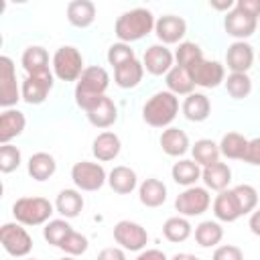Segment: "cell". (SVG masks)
<instances>
[{"label":"cell","instance_id":"1","mask_svg":"<svg viewBox=\"0 0 260 260\" xmlns=\"http://www.w3.org/2000/svg\"><path fill=\"white\" fill-rule=\"evenodd\" d=\"M108 85H110V75L104 67H98V65L85 67V71L81 73L75 85V104L83 112L91 110L106 95Z\"/></svg>","mask_w":260,"mask_h":260},{"label":"cell","instance_id":"2","mask_svg":"<svg viewBox=\"0 0 260 260\" xmlns=\"http://www.w3.org/2000/svg\"><path fill=\"white\" fill-rule=\"evenodd\" d=\"M154 24L156 20L148 8H134L116 18L114 32L120 39V43H134L144 39L154 28Z\"/></svg>","mask_w":260,"mask_h":260},{"label":"cell","instance_id":"3","mask_svg":"<svg viewBox=\"0 0 260 260\" xmlns=\"http://www.w3.org/2000/svg\"><path fill=\"white\" fill-rule=\"evenodd\" d=\"M177 114H179V98L169 89L156 91L154 95H150V100L142 108V118L152 128L169 126L177 118Z\"/></svg>","mask_w":260,"mask_h":260},{"label":"cell","instance_id":"4","mask_svg":"<svg viewBox=\"0 0 260 260\" xmlns=\"http://www.w3.org/2000/svg\"><path fill=\"white\" fill-rule=\"evenodd\" d=\"M12 215L22 225H41L51 221L53 203L45 197H20L12 205Z\"/></svg>","mask_w":260,"mask_h":260},{"label":"cell","instance_id":"5","mask_svg":"<svg viewBox=\"0 0 260 260\" xmlns=\"http://www.w3.org/2000/svg\"><path fill=\"white\" fill-rule=\"evenodd\" d=\"M51 65H53V75L59 77L61 81H79L81 73L85 71L83 57H81L79 49H75L71 45L59 47L53 55Z\"/></svg>","mask_w":260,"mask_h":260},{"label":"cell","instance_id":"6","mask_svg":"<svg viewBox=\"0 0 260 260\" xmlns=\"http://www.w3.org/2000/svg\"><path fill=\"white\" fill-rule=\"evenodd\" d=\"M0 244L14 258H24L32 250V238L28 236V232L18 221L16 223H4L0 228Z\"/></svg>","mask_w":260,"mask_h":260},{"label":"cell","instance_id":"7","mask_svg":"<svg viewBox=\"0 0 260 260\" xmlns=\"http://www.w3.org/2000/svg\"><path fill=\"white\" fill-rule=\"evenodd\" d=\"M211 205V195L205 187H187L183 193L177 195L175 199V209L179 211V215L185 217H193V215H201L209 209Z\"/></svg>","mask_w":260,"mask_h":260},{"label":"cell","instance_id":"8","mask_svg":"<svg viewBox=\"0 0 260 260\" xmlns=\"http://www.w3.org/2000/svg\"><path fill=\"white\" fill-rule=\"evenodd\" d=\"M71 179H73L75 187L81 191H98L108 181V175H106L102 165L81 160V162H75L71 167Z\"/></svg>","mask_w":260,"mask_h":260},{"label":"cell","instance_id":"9","mask_svg":"<svg viewBox=\"0 0 260 260\" xmlns=\"http://www.w3.org/2000/svg\"><path fill=\"white\" fill-rule=\"evenodd\" d=\"M187 73H189V77L193 79L195 85L207 87V89L217 87L219 83L225 81V69H223V65L219 61H209L205 57H201L199 61H195L187 69Z\"/></svg>","mask_w":260,"mask_h":260},{"label":"cell","instance_id":"10","mask_svg":"<svg viewBox=\"0 0 260 260\" xmlns=\"http://www.w3.org/2000/svg\"><path fill=\"white\" fill-rule=\"evenodd\" d=\"M114 240H116V244L122 246V250L140 252L148 244V234L140 223L122 219L114 225Z\"/></svg>","mask_w":260,"mask_h":260},{"label":"cell","instance_id":"11","mask_svg":"<svg viewBox=\"0 0 260 260\" xmlns=\"http://www.w3.org/2000/svg\"><path fill=\"white\" fill-rule=\"evenodd\" d=\"M22 100V93L16 85V71L10 57H0V106L4 110H10L16 106V102Z\"/></svg>","mask_w":260,"mask_h":260},{"label":"cell","instance_id":"12","mask_svg":"<svg viewBox=\"0 0 260 260\" xmlns=\"http://www.w3.org/2000/svg\"><path fill=\"white\" fill-rule=\"evenodd\" d=\"M53 73H41V75H26V79L20 85L22 100L28 106H39L49 98V91L53 89Z\"/></svg>","mask_w":260,"mask_h":260},{"label":"cell","instance_id":"13","mask_svg":"<svg viewBox=\"0 0 260 260\" xmlns=\"http://www.w3.org/2000/svg\"><path fill=\"white\" fill-rule=\"evenodd\" d=\"M256 26H258V18L248 16L246 12H242V10L236 8V6H234V8L225 14V18H223V28H225V32H228L230 37L238 39V41H244V39L252 37L254 30H256Z\"/></svg>","mask_w":260,"mask_h":260},{"label":"cell","instance_id":"14","mask_svg":"<svg viewBox=\"0 0 260 260\" xmlns=\"http://www.w3.org/2000/svg\"><path fill=\"white\" fill-rule=\"evenodd\" d=\"M173 61H175V55L165 45H150L142 57V65L150 75H162V73L167 75L175 67Z\"/></svg>","mask_w":260,"mask_h":260},{"label":"cell","instance_id":"15","mask_svg":"<svg viewBox=\"0 0 260 260\" xmlns=\"http://www.w3.org/2000/svg\"><path fill=\"white\" fill-rule=\"evenodd\" d=\"M154 32H156L158 41H162V45H175L185 37L187 22L177 14H165L156 20Z\"/></svg>","mask_w":260,"mask_h":260},{"label":"cell","instance_id":"16","mask_svg":"<svg viewBox=\"0 0 260 260\" xmlns=\"http://www.w3.org/2000/svg\"><path fill=\"white\" fill-rule=\"evenodd\" d=\"M254 63V49L244 43V41H236L228 47L225 53V65L232 73H248V69Z\"/></svg>","mask_w":260,"mask_h":260},{"label":"cell","instance_id":"17","mask_svg":"<svg viewBox=\"0 0 260 260\" xmlns=\"http://www.w3.org/2000/svg\"><path fill=\"white\" fill-rule=\"evenodd\" d=\"M24 126H26V118L20 110H14V108L4 110L0 114V142L10 144L12 138L22 134Z\"/></svg>","mask_w":260,"mask_h":260},{"label":"cell","instance_id":"18","mask_svg":"<svg viewBox=\"0 0 260 260\" xmlns=\"http://www.w3.org/2000/svg\"><path fill=\"white\" fill-rule=\"evenodd\" d=\"M201 181L205 183V189L211 191H225L230 181H232V169L225 162H213L209 167H203L201 171Z\"/></svg>","mask_w":260,"mask_h":260},{"label":"cell","instance_id":"19","mask_svg":"<svg viewBox=\"0 0 260 260\" xmlns=\"http://www.w3.org/2000/svg\"><path fill=\"white\" fill-rule=\"evenodd\" d=\"M85 114H87L89 124L95 126V128H110V126L118 120V108H116V104H114L108 95H104V98H102L91 110H87Z\"/></svg>","mask_w":260,"mask_h":260},{"label":"cell","instance_id":"20","mask_svg":"<svg viewBox=\"0 0 260 260\" xmlns=\"http://www.w3.org/2000/svg\"><path fill=\"white\" fill-rule=\"evenodd\" d=\"M120 148H122V142L118 138V134L114 132H102L93 138V144H91V152L98 160L102 162H108V160H114L118 154H120Z\"/></svg>","mask_w":260,"mask_h":260},{"label":"cell","instance_id":"21","mask_svg":"<svg viewBox=\"0 0 260 260\" xmlns=\"http://www.w3.org/2000/svg\"><path fill=\"white\" fill-rule=\"evenodd\" d=\"M108 185L114 193H120V195H128L136 189L138 185V177L136 173L130 169V167H124V165H118L114 167L110 173H108Z\"/></svg>","mask_w":260,"mask_h":260},{"label":"cell","instance_id":"22","mask_svg":"<svg viewBox=\"0 0 260 260\" xmlns=\"http://www.w3.org/2000/svg\"><path fill=\"white\" fill-rule=\"evenodd\" d=\"M138 199L146 207H160L167 201V185L160 179H144L138 187Z\"/></svg>","mask_w":260,"mask_h":260},{"label":"cell","instance_id":"23","mask_svg":"<svg viewBox=\"0 0 260 260\" xmlns=\"http://www.w3.org/2000/svg\"><path fill=\"white\" fill-rule=\"evenodd\" d=\"M213 215L219 219V221H236L238 217H242V211L238 207V201L234 197V191L232 189H225V191H219L213 199Z\"/></svg>","mask_w":260,"mask_h":260},{"label":"cell","instance_id":"24","mask_svg":"<svg viewBox=\"0 0 260 260\" xmlns=\"http://www.w3.org/2000/svg\"><path fill=\"white\" fill-rule=\"evenodd\" d=\"M20 63L26 71V75H41V73H49V53L39 47V45H32V47H26L22 57H20Z\"/></svg>","mask_w":260,"mask_h":260},{"label":"cell","instance_id":"25","mask_svg":"<svg viewBox=\"0 0 260 260\" xmlns=\"http://www.w3.org/2000/svg\"><path fill=\"white\" fill-rule=\"evenodd\" d=\"M142 75H144V65L138 59H132V61H128V63H124V65L114 69V81L122 89L136 87L142 81Z\"/></svg>","mask_w":260,"mask_h":260},{"label":"cell","instance_id":"26","mask_svg":"<svg viewBox=\"0 0 260 260\" xmlns=\"http://www.w3.org/2000/svg\"><path fill=\"white\" fill-rule=\"evenodd\" d=\"M183 114L189 122H203L209 118L211 114V104H209V98L205 93H189L183 102Z\"/></svg>","mask_w":260,"mask_h":260},{"label":"cell","instance_id":"27","mask_svg":"<svg viewBox=\"0 0 260 260\" xmlns=\"http://www.w3.org/2000/svg\"><path fill=\"white\" fill-rule=\"evenodd\" d=\"M158 142H160L165 154H169V156H183L189 150V136L181 128H175V126L162 130Z\"/></svg>","mask_w":260,"mask_h":260},{"label":"cell","instance_id":"28","mask_svg":"<svg viewBox=\"0 0 260 260\" xmlns=\"http://www.w3.org/2000/svg\"><path fill=\"white\" fill-rule=\"evenodd\" d=\"M67 20L77 28H87L95 20V4L89 0H73L67 4Z\"/></svg>","mask_w":260,"mask_h":260},{"label":"cell","instance_id":"29","mask_svg":"<svg viewBox=\"0 0 260 260\" xmlns=\"http://www.w3.org/2000/svg\"><path fill=\"white\" fill-rule=\"evenodd\" d=\"M55 209L65 217V219H71V217H77L83 209V197L79 191L75 189H63L59 191L57 199H55Z\"/></svg>","mask_w":260,"mask_h":260},{"label":"cell","instance_id":"30","mask_svg":"<svg viewBox=\"0 0 260 260\" xmlns=\"http://www.w3.org/2000/svg\"><path fill=\"white\" fill-rule=\"evenodd\" d=\"M28 175L35 179V181H47L55 175L57 171V162L53 158V154L49 152H35L30 158H28Z\"/></svg>","mask_w":260,"mask_h":260},{"label":"cell","instance_id":"31","mask_svg":"<svg viewBox=\"0 0 260 260\" xmlns=\"http://www.w3.org/2000/svg\"><path fill=\"white\" fill-rule=\"evenodd\" d=\"M171 175H173V181L177 185H183V187H195V183L201 179V169L195 160H189V158H181L173 165L171 169Z\"/></svg>","mask_w":260,"mask_h":260},{"label":"cell","instance_id":"32","mask_svg":"<svg viewBox=\"0 0 260 260\" xmlns=\"http://www.w3.org/2000/svg\"><path fill=\"white\" fill-rule=\"evenodd\" d=\"M167 87H169V91L171 93H175V95H189V93H193V87H195V83H193V79L189 77V73H187V69H183V67H179V65H175L169 73H167Z\"/></svg>","mask_w":260,"mask_h":260},{"label":"cell","instance_id":"33","mask_svg":"<svg viewBox=\"0 0 260 260\" xmlns=\"http://www.w3.org/2000/svg\"><path fill=\"white\" fill-rule=\"evenodd\" d=\"M191 154H193V160L199 165V167H209L213 162L219 160V144H215L213 140L209 138H201L197 140L193 146H191Z\"/></svg>","mask_w":260,"mask_h":260},{"label":"cell","instance_id":"34","mask_svg":"<svg viewBox=\"0 0 260 260\" xmlns=\"http://www.w3.org/2000/svg\"><path fill=\"white\" fill-rule=\"evenodd\" d=\"M246 148H248V138H244L242 134H238V132H228V134L221 136L219 152H221L225 158L242 160Z\"/></svg>","mask_w":260,"mask_h":260},{"label":"cell","instance_id":"35","mask_svg":"<svg viewBox=\"0 0 260 260\" xmlns=\"http://www.w3.org/2000/svg\"><path fill=\"white\" fill-rule=\"evenodd\" d=\"M221 238H223V228L217 221L207 219L195 228V242L201 248H213L221 242Z\"/></svg>","mask_w":260,"mask_h":260},{"label":"cell","instance_id":"36","mask_svg":"<svg viewBox=\"0 0 260 260\" xmlns=\"http://www.w3.org/2000/svg\"><path fill=\"white\" fill-rule=\"evenodd\" d=\"M191 223L187 217H181V215H175V217H169L162 225V236L173 242V244H179V242H185L189 236H191Z\"/></svg>","mask_w":260,"mask_h":260},{"label":"cell","instance_id":"37","mask_svg":"<svg viewBox=\"0 0 260 260\" xmlns=\"http://www.w3.org/2000/svg\"><path fill=\"white\" fill-rule=\"evenodd\" d=\"M223 83L234 100H244L252 91V79L248 77V73H230Z\"/></svg>","mask_w":260,"mask_h":260},{"label":"cell","instance_id":"38","mask_svg":"<svg viewBox=\"0 0 260 260\" xmlns=\"http://www.w3.org/2000/svg\"><path fill=\"white\" fill-rule=\"evenodd\" d=\"M232 191H234V197L238 201V207H240L242 215L252 213L256 209V205H258V191L252 185H246V183L244 185H236Z\"/></svg>","mask_w":260,"mask_h":260},{"label":"cell","instance_id":"39","mask_svg":"<svg viewBox=\"0 0 260 260\" xmlns=\"http://www.w3.org/2000/svg\"><path fill=\"white\" fill-rule=\"evenodd\" d=\"M203 57V51L199 49L197 43H191V41H185V43H179L177 51H175V61L179 67L183 69H189L195 61H199Z\"/></svg>","mask_w":260,"mask_h":260},{"label":"cell","instance_id":"40","mask_svg":"<svg viewBox=\"0 0 260 260\" xmlns=\"http://www.w3.org/2000/svg\"><path fill=\"white\" fill-rule=\"evenodd\" d=\"M73 228L65 221V219H51V221H47L45 223V228H43V236H45V240L51 244V246H61V242L67 238V234L71 232Z\"/></svg>","mask_w":260,"mask_h":260},{"label":"cell","instance_id":"41","mask_svg":"<svg viewBox=\"0 0 260 260\" xmlns=\"http://www.w3.org/2000/svg\"><path fill=\"white\" fill-rule=\"evenodd\" d=\"M87 246H89V242H87V238L83 236V234H79V232H75V230H71L69 234H67V238L61 242V250L67 254V256H81L85 250H87Z\"/></svg>","mask_w":260,"mask_h":260},{"label":"cell","instance_id":"42","mask_svg":"<svg viewBox=\"0 0 260 260\" xmlns=\"http://www.w3.org/2000/svg\"><path fill=\"white\" fill-rule=\"evenodd\" d=\"M132 59H136V55H134V49H130L128 43H114L108 49V63L114 69L124 65V63H128V61H132Z\"/></svg>","mask_w":260,"mask_h":260},{"label":"cell","instance_id":"43","mask_svg":"<svg viewBox=\"0 0 260 260\" xmlns=\"http://www.w3.org/2000/svg\"><path fill=\"white\" fill-rule=\"evenodd\" d=\"M20 158L22 156H20V150L16 146H12V144H2L0 146V171L4 175L16 171L20 167Z\"/></svg>","mask_w":260,"mask_h":260},{"label":"cell","instance_id":"44","mask_svg":"<svg viewBox=\"0 0 260 260\" xmlns=\"http://www.w3.org/2000/svg\"><path fill=\"white\" fill-rule=\"evenodd\" d=\"M211 260H244V252L238 246L225 244V246H217Z\"/></svg>","mask_w":260,"mask_h":260},{"label":"cell","instance_id":"45","mask_svg":"<svg viewBox=\"0 0 260 260\" xmlns=\"http://www.w3.org/2000/svg\"><path fill=\"white\" fill-rule=\"evenodd\" d=\"M244 162L248 165H254V167H260V136L258 138H252L248 140V148L244 152Z\"/></svg>","mask_w":260,"mask_h":260},{"label":"cell","instance_id":"46","mask_svg":"<svg viewBox=\"0 0 260 260\" xmlns=\"http://www.w3.org/2000/svg\"><path fill=\"white\" fill-rule=\"evenodd\" d=\"M236 8H240L242 12H246L252 18H258L260 16V0H238L236 2Z\"/></svg>","mask_w":260,"mask_h":260},{"label":"cell","instance_id":"47","mask_svg":"<svg viewBox=\"0 0 260 260\" xmlns=\"http://www.w3.org/2000/svg\"><path fill=\"white\" fill-rule=\"evenodd\" d=\"M98 260H126V254L122 248H104L98 254Z\"/></svg>","mask_w":260,"mask_h":260},{"label":"cell","instance_id":"48","mask_svg":"<svg viewBox=\"0 0 260 260\" xmlns=\"http://www.w3.org/2000/svg\"><path fill=\"white\" fill-rule=\"evenodd\" d=\"M136 260H167V256H165L162 250L150 248V250H142V252L136 256Z\"/></svg>","mask_w":260,"mask_h":260},{"label":"cell","instance_id":"49","mask_svg":"<svg viewBox=\"0 0 260 260\" xmlns=\"http://www.w3.org/2000/svg\"><path fill=\"white\" fill-rule=\"evenodd\" d=\"M248 225H250V230H252L254 236H260V209H254V211H252Z\"/></svg>","mask_w":260,"mask_h":260},{"label":"cell","instance_id":"50","mask_svg":"<svg viewBox=\"0 0 260 260\" xmlns=\"http://www.w3.org/2000/svg\"><path fill=\"white\" fill-rule=\"evenodd\" d=\"M211 4V8H215V10H232L234 6H236V2H232V0H225V2H209Z\"/></svg>","mask_w":260,"mask_h":260},{"label":"cell","instance_id":"51","mask_svg":"<svg viewBox=\"0 0 260 260\" xmlns=\"http://www.w3.org/2000/svg\"><path fill=\"white\" fill-rule=\"evenodd\" d=\"M171 260H201V258H197V256H193V254H175Z\"/></svg>","mask_w":260,"mask_h":260},{"label":"cell","instance_id":"52","mask_svg":"<svg viewBox=\"0 0 260 260\" xmlns=\"http://www.w3.org/2000/svg\"><path fill=\"white\" fill-rule=\"evenodd\" d=\"M61 260H75V258H73V256H63Z\"/></svg>","mask_w":260,"mask_h":260},{"label":"cell","instance_id":"53","mask_svg":"<svg viewBox=\"0 0 260 260\" xmlns=\"http://www.w3.org/2000/svg\"><path fill=\"white\" fill-rule=\"evenodd\" d=\"M30 260H35V258H30Z\"/></svg>","mask_w":260,"mask_h":260}]
</instances>
